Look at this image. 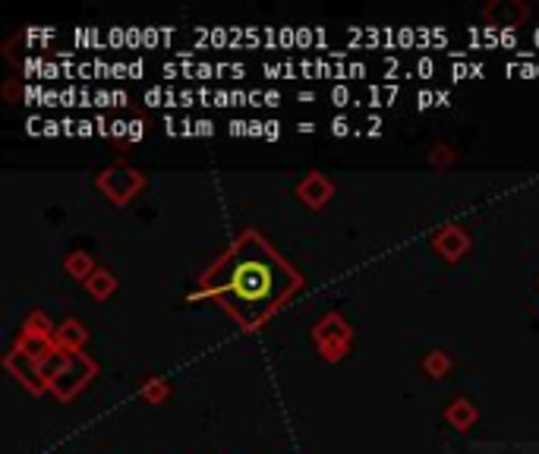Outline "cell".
Instances as JSON below:
<instances>
[{
    "label": "cell",
    "mask_w": 539,
    "mask_h": 454,
    "mask_svg": "<svg viewBox=\"0 0 539 454\" xmlns=\"http://www.w3.org/2000/svg\"><path fill=\"white\" fill-rule=\"evenodd\" d=\"M95 187L102 196H108L111 206H126V202L132 199V196L139 193V189L145 187V177L139 174L136 168H130V164L117 161L111 164V168H104L102 174L95 177Z\"/></svg>",
    "instance_id": "3"
},
{
    "label": "cell",
    "mask_w": 539,
    "mask_h": 454,
    "mask_svg": "<svg viewBox=\"0 0 539 454\" xmlns=\"http://www.w3.org/2000/svg\"><path fill=\"white\" fill-rule=\"evenodd\" d=\"M312 344H316L318 357L338 363L348 357L350 344H354V328L348 325L341 313H328L312 325Z\"/></svg>",
    "instance_id": "2"
},
{
    "label": "cell",
    "mask_w": 539,
    "mask_h": 454,
    "mask_svg": "<svg viewBox=\"0 0 539 454\" xmlns=\"http://www.w3.org/2000/svg\"><path fill=\"white\" fill-rule=\"evenodd\" d=\"M85 291H89L95 300H108L111 294L117 291L114 272H108V268H95V275H92V278L85 281Z\"/></svg>",
    "instance_id": "13"
},
{
    "label": "cell",
    "mask_w": 539,
    "mask_h": 454,
    "mask_svg": "<svg viewBox=\"0 0 539 454\" xmlns=\"http://www.w3.org/2000/svg\"><path fill=\"white\" fill-rule=\"evenodd\" d=\"M423 370L429 372V379H442L451 370V357L445 351H432L423 357Z\"/></svg>",
    "instance_id": "15"
},
{
    "label": "cell",
    "mask_w": 539,
    "mask_h": 454,
    "mask_svg": "<svg viewBox=\"0 0 539 454\" xmlns=\"http://www.w3.org/2000/svg\"><path fill=\"white\" fill-rule=\"evenodd\" d=\"M85 341H89V332L76 319H66L54 328V344L60 353H79L85 347Z\"/></svg>",
    "instance_id": "10"
},
{
    "label": "cell",
    "mask_w": 539,
    "mask_h": 454,
    "mask_svg": "<svg viewBox=\"0 0 539 454\" xmlns=\"http://www.w3.org/2000/svg\"><path fill=\"white\" fill-rule=\"evenodd\" d=\"M297 199L303 202L306 208H312V212H318V208H325L331 199H335V183L328 180V177L322 174V170H309V174L303 177V180L297 183Z\"/></svg>",
    "instance_id": "6"
},
{
    "label": "cell",
    "mask_w": 539,
    "mask_h": 454,
    "mask_svg": "<svg viewBox=\"0 0 539 454\" xmlns=\"http://www.w3.org/2000/svg\"><path fill=\"white\" fill-rule=\"evenodd\" d=\"M95 372H98V366L92 363V360L85 357L83 351L66 353L64 370H60L57 376L48 382V391L54 394L57 401H73L85 385H89L92 379H95Z\"/></svg>",
    "instance_id": "4"
},
{
    "label": "cell",
    "mask_w": 539,
    "mask_h": 454,
    "mask_svg": "<svg viewBox=\"0 0 539 454\" xmlns=\"http://www.w3.org/2000/svg\"><path fill=\"white\" fill-rule=\"evenodd\" d=\"M4 370L10 372V376L16 379L23 388H29L32 394L48 391V382L42 379V370H38V363H35V360L25 357V353L10 351V353H6V357H4Z\"/></svg>",
    "instance_id": "7"
},
{
    "label": "cell",
    "mask_w": 539,
    "mask_h": 454,
    "mask_svg": "<svg viewBox=\"0 0 539 454\" xmlns=\"http://www.w3.org/2000/svg\"><path fill=\"white\" fill-rule=\"evenodd\" d=\"M483 19L495 29H517L530 19V6L521 0H495L483 10Z\"/></svg>",
    "instance_id": "8"
},
{
    "label": "cell",
    "mask_w": 539,
    "mask_h": 454,
    "mask_svg": "<svg viewBox=\"0 0 539 454\" xmlns=\"http://www.w3.org/2000/svg\"><path fill=\"white\" fill-rule=\"evenodd\" d=\"M13 351L25 353V357L35 360V363H44V360L57 353V344H54V338H44V334L19 332L16 341H13Z\"/></svg>",
    "instance_id": "9"
},
{
    "label": "cell",
    "mask_w": 539,
    "mask_h": 454,
    "mask_svg": "<svg viewBox=\"0 0 539 454\" xmlns=\"http://www.w3.org/2000/svg\"><path fill=\"white\" fill-rule=\"evenodd\" d=\"M139 394H142V401H149V404H162V401H168L171 385L164 379L152 376V379H145V385L139 388Z\"/></svg>",
    "instance_id": "14"
},
{
    "label": "cell",
    "mask_w": 539,
    "mask_h": 454,
    "mask_svg": "<svg viewBox=\"0 0 539 454\" xmlns=\"http://www.w3.org/2000/svg\"><path fill=\"white\" fill-rule=\"evenodd\" d=\"M299 287L303 275L256 227H246L199 275L190 300L218 303L243 332H259Z\"/></svg>",
    "instance_id": "1"
},
{
    "label": "cell",
    "mask_w": 539,
    "mask_h": 454,
    "mask_svg": "<svg viewBox=\"0 0 539 454\" xmlns=\"http://www.w3.org/2000/svg\"><path fill=\"white\" fill-rule=\"evenodd\" d=\"M445 420H448L451 426H455L457 432H467L470 426L479 420V411L474 404H470L467 398H455L448 407H445Z\"/></svg>",
    "instance_id": "11"
},
{
    "label": "cell",
    "mask_w": 539,
    "mask_h": 454,
    "mask_svg": "<svg viewBox=\"0 0 539 454\" xmlns=\"http://www.w3.org/2000/svg\"><path fill=\"white\" fill-rule=\"evenodd\" d=\"M23 332H32V334H44V338H54V325H51V319L44 313H29L23 322Z\"/></svg>",
    "instance_id": "16"
},
{
    "label": "cell",
    "mask_w": 539,
    "mask_h": 454,
    "mask_svg": "<svg viewBox=\"0 0 539 454\" xmlns=\"http://www.w3.org/2000/svg\"><path fill=\"white\" fill-rule=\"evenodd\" d=\"M95 262H92V256L85 253V249H76V253H66V259H64V272L70 275V278H76V281H89L92 275H95Z\"/></svg>",
    "instance_id": "12"
},
{
    "label": "cell",
    "mask_w": 539,
    "mask_h": 454,
    "mask_svg": "<svg viewBox=\"0 0 539 454\" xmlns=\"http://www.w3.org/2000/svg\"><path fill=\"white\" fill-rule=\"evenodd\" d=\"M426 158H429V164H436V168H445V164L457 161V155H455V151H451L448 146H436Z\"/></svg>",
    "instance_id": "17"
},
{
    "label": "cell",
    "mask_w": 539,
    "mask_h": 454,
    "mask_svg": "<svg viewBox=\"0 0 539 454\" xmlns=\"http://www.w3.org/2000/svg\"><path fill=\"white\" fill-rule=\"evenodd\" d=\"M429 243H432V249H436L438 256H442L445 262H461L464 256L470 253V234L464 230L461 225H445V227H438L436 234L429 237Z\"/></svg>",
    "instance_id": "5"
}]
</instances>
